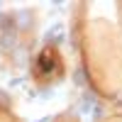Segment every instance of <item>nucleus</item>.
<instances>
[{
	"label": "nucleus",
	"mask_w": 122,
	"mask_h": 122,
	"mask_svg": "<svg viewBox=\"0 0 122 122\" xmlns=\"http://www.w3.org/2000/svg\"><path fill=\"white\" fill-rule=\"evenodd\" d=\"M90 105H93V98H90V95H86V100H83V112H88V110H90Z\"/></svg>",
	"instance_id": "nucleus-1"
}]
</instances>
